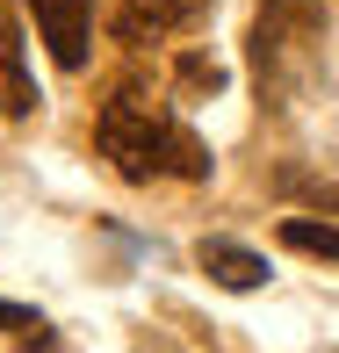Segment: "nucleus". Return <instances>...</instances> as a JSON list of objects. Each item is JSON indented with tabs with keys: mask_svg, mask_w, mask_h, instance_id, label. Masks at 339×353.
<instances>
[{
	"mask_svg": "<svg viewBox=\"0 0 339 353\" xmlns=\"http://www.w3.org/2000/svg\"><path fill=\"white\" fill-rule=\"evenodd\" d=\"M37 108V87H29V58H22V29L14 14H0V116L22 123Z\"/></svg>",
	"mask_w": 339,
	"mask_h": 353,
	"instance_id": "6",
	"label": "nucleus"
},
{
	"mask_svg": "<svg viewBox=\"0 0 339 353\" xmlns=\"http://www.w3.org/2000/svg\"><path fill=\"white\" fill-rule=\"evenodd\" d=\"M282 245H289V252H311V260H332V267H339V223L289 216V223H282Z\"/></svg>",
	"mask_w": 339,
	"mask_h": 353,
	"instance_id": "8",
	"label": "nucleus"
},
{
	"mask_svg": "<svg viewBox=\"0 0 339 353\" xmlns=\"http://www.w3.org/2000/svg\"><path fill=\"white\" fill-rule=\"evenodd\" d=\"M195 267H202L217 288H231V296H246V288L267 281V260H260L253 245H238V238H202V245H195Z\"/></svg>",
	"mask_w": 339,
	"mask_h": 353,
	"instance_id": "5",
	"label": "nucleus"
},
{
	"mask_svg": "<svg viewBox=\"0 0 339 353\" xmlns=\"http://www.w3.org/2000/svg\"><path fill=\"white\" fill-rule=\"evenodd\" d=\"M29 14H37L43 43H51L58 72H79L87 65V43H94V0H22Z\"/></svg>",
	"mask_w": 339,
	"mask_h": 353,
	"instance_id": "4",
	"label": "nucleus"
},
{
	"mask_svg": "<svg viewBox=\"0 0 339 353\" xmlns=\"http://www.w3.org/2000/svg\"><path fill=\"white\" fill-rule=\"evenodd\" d=\"M209 22V0H116L108 37L123 51H152V43H181Z\"/></svg>",
	"mask_w": 339,
	"mask_h": 353,
	"instance_id": "3",
	"label": "nucleus"
},
{
	"mask_svg": "<svg viewBox=\"0 0 339 353\" xmlns=\"http://www.w3.org/2000/svg\"><path fill=\"white\" fill-rule=\"evenodd\" d=\"M289 188L311 195V202H339V181H303V173H289Z\"/></svg>",
	"mask_w": 339,
	"mask_h": 353,
	"instance_id": "10",
	"label": "nucleus"
},
{
	"mask_svg": "<svg viewBox=\"0 0 339 353\" xmlns=\"http://www.w3.org/2000/svg\"><path fill=\"white\" fill-rule=\"evenodd\" d=\"M181 94H195V101H209V94L224 87V65L217 58H181V79H173Z\"/></svg>",
	"mask_w": 339,
	"mask_h": 353,
	"instance_id": "9",
	"label": "nucleus"
},
{
	"mask_svg": "<svg viewBox=\"0 0 339 353\" xmlns=\"http://www.w3.org/2000/svg\"><path fill=\"white\" fill-rule=\"evenodd\" d=\"M246 58L267 108H296L325 72V0H267L246 29Z\"/></svg>",
	"mask_w": 339,
	"mask_h": 353,
	"instance_id": "2",
	"label": "nucleus"
},
{
	"mask_svg": "<svg viewBox=\"0 0 339 353\" xmlns=\"http://www.w3.org/2000/svg\"><path fill=\"white\" fill-rule=\"evenodd\" d=\"M94 144H101V159L130 188H152V181H209L202 137L188 130L166 101H152L144 87H116L101 101V116H94Z\"/></svg>",
	"mask_w": 339,
	"mask_h": 353,
	"instance_id": "1",
	"label": "nucleus"
},
{
	"mask_svg": "<svg viewBox=\"0 0 339 353\" xmlns=\"http://www.w3.org/2000/svg\"><path fill=\"white\" fill-rule=\"evenodd\" d=\"M0 339H14L22 353H58V332L37 310H22V303H0Z\"/></svg>",
	"mask_w": 339,
	"mask_h": 353,
	"instance_id": "7",
	"label": "nucleus"
}]
</instances>
